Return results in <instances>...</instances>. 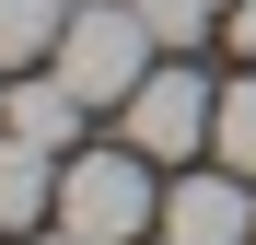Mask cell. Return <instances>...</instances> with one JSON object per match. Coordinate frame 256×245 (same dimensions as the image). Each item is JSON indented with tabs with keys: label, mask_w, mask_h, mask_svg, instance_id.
<instances>
[{
	"label": "cell",
	"mask_w": 256,
	"mask_h": 245,
	"mask_svg": "<svg viewBox=\"0 0 256 245\" xmlns=\"http://www.w3.org/2000/svg\"><path fill=\"white\" fill-rule=\"evenodd\" d=\"M152 59H163V35H152L140 0H70V35H58L47 70L70 82L82 105H128V94L152 82Z\"/></svg>",
	"instance_id": "obj_1"
},
{
	"label": "cell",
	"mask_w": 256,
	"mask_h": 245,
	"mask_svg": "<svg viewBox=\"0 0 256 245\" xmlns=\"http://www.w3.org/2000/svg\"><path fill=\"white\" fill-rule=\"evenodd\" d=\"M58 233H82V245H140V233H163L152 152H140V140H116V152H70V163H58Z\"/></svg>",
	"instance_id": "obj_2"
},
{
	"label": "cell",
	"mask_w": 256,
	"mask_h": 245,
	"mask_svg": "<svg viewBox=\"0 0 256 245\" xmlns=\"http://www.w3.org/2000/svg\"><path fill=\"white\" fill-rule=\"evenodd\" d=\"M116 117H128V140H140L152 163H198L210 129H222V82H210V70H163V59H152V82H140Z\"/></svg>",
	"instance_id": "obj_3"
},
{
	"label": "cell",
	"mask_w": 256,
	"mask_h": 245,
	"mask_svg": "<svg viewBox=\"0 0 256 245\" xmlns=\"http://www.w3.org/2000/svg\"><path fill=\"white\" fill-rule=\"evenodd\" d=\"M163 233H175V245H256V187L233 175V163L175 175V198H163Z\"/></svg>",
	"instance_id": "obj_4"
},
{
	"label": "cell",
	"mask_w": 256,
	"mask_h": 245,
	"mask_svg": "<svg viewBox=\"0 0 256 245\" xmlns=\"http://www.w3.org/2000/svg\"><path fill=\"white\" fill-rule=\"evenodd\" d=\"M35 222H58V152L0 129V233H35Z\"/></svg>",
	"instance_id": "obj_5"
},
{
	"label": "cell",
	"mask_w": 256,
	"mask_h": 245,
	"mask_svg": "<svg viewBox=\"0 0 256 245\" xmlns=\"http://www.w3.org/2000/svg\"><path fill=\"white\" fill-rule=\"evenodd\" d=\"M0 129H24V140L70 152V140H82V94H70L58 70H12V94H0Z\"/></svg>",
	"instance_id": "obj_6"
},
{
	"label": "cell",
	"mask_w": 256,
	"mask_h": 245,
	"mask_svg": "<svg viewBox=\"0 0 256 245\" xmlns=\"http://www.w3.org/2000/svg\"><path fill=\"white\" fill-rule=\"evenodd\" d=\"M70 35V0H0V82L12 70H47Z\"/></svg>",
	"instance_id": "obj_7"
},
{
	"label": "cell",
	"mask_w": 256,
	"mask_h": 245,
	"mask_svg": "<svg viewBox=\"0 0 256 245\" xmlns=\"http://www.w3.org/2000/svg\"><path fill=\"white\" fill-rule=\"evenodd\" d=\"M210 163L256 175V70H244V82H222V129H210Z\"/></svg>",
	"instance_id": "obj_8"
},
{
	"label": "cell",
	"mask_w": 256,
	"mask_h": 245,
	"mask_svg": "<svg viewBox=\"0 0 256 245\" xmlns=\"http://www.w3.org/2000/svg\"><path fill=\"white\" fill-rule=\"evenodd\" d=\"M140 12H152V35H163V47H198L222 0H140Z\"/></svg>",
	"instance_id": "obj_9"
},
{
	"label": "cell",
	"mask_w": 256,
	"mask_h": 245,
	"mask_svg": "<svg viewBox=\"0 0 256 245\" xmlns=\"http://www.w3.org/2000/svg\"><path fill=\"white\" fill-rule=\"evenodd\" d=\"M222 35H233V59H256V0H233V12H222Z\"/></svg>",
	"instance_id": "obj_10"
},
{
	"label": "cell",
	"mask_w": 256,
	"mask_h": 245,
	"mask_svg": "<svg viewBox=\"0 0 256 245\" xmlns=\"http://www.w3.org/2000/svg\"><path fill=\"white\" fill-rule=\"evenodd\" d=\"M35 245H82V233H35Z\"/></svg>",
	"instance_id": "obj_11"
},
{
	"label": "cell",
	"mask_w": 256,
	"mask_h": 245,
	"mask_svg": "<svg viewBox=\"0 0 256 245\" xmlns=\"http://www.w3.org/2000/svg\"><path fill=\"white\" fill-rule=\"evenodd\" d=\"M152 245H175V233H152Z\"/></svg>",
	"instance_id": "obj_12"
},
{
	"label": "cell",
	"mask_w": 256,
	"mask_h": 245,
	"mask_svg": "<svg viewBox=\"0 0 256 245\" xmlns=\"http://www.w3.org/2000/svg\"><path fill=\"white\" fill-rule=\"evenodd\" d=\"M222 12H233V0H222Z\"/></svg>",
	"instance_id": "obj_13"
}]
</instances>
